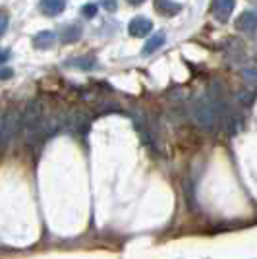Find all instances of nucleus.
I'll list each match as a JSON object with an SVG mask.
<instances>
[{
	"label": "nucleus",
	"instance_id": "nucleus-3",
	"mask_svg": "<svg viewBox=\"0 0 257 259\" xmlns=\"http://www.w3.org/2000/svg\"><path fill=\"white\" fill-rule=\"evenodd\" d=\"M153 29V22H151L149 18H143V16H138V18H134L132 22L128 23V33L132 37H147Z\"/></svg>",
	"mask_w": 257,
	"mask_h": 259
},
{
	"label": "nucleus",
	"instance_id": "nucleus-10",
	"mask_svg": "<svg viewBox=\"0 0 257 259\" xmlns=\"http://www.w3.org/2000/svg\"><path fill=\"white\" fill-rule=\"evenodd\" d=\"M79 39H81V27L79 25H68V27H64V31L60 33V41L64 45L75 43Z\"/></svg>",
	"mask_w": 257,
	"mask_h": 259
},
{
	"label": "nucleus",
	"instance_id": "nucleus-4",
	"mask_svg": "<svg viewBox=\"0 0 257 259\" xmlns=\"http://www.w3.org/2000/svg\"><path fill=\"white\" fill-rule=\"evenodd\" d=\"M66 8V0H39V10L47 18H54L62 14Z\"/></svg>",
	"mask_w": 257,
	"mask_h": 259
},
{
	"label": "nucleus",
	"instance_id": "nucleus-5",
	"mask_svg": "<svg viewBox=\"0 0 257 259\" xmlns=\"http://www.w3.org/2000/svg\"><path fill=\"white\" fill-rule=\"evenodd\" d=\"M236 27H238V31L253 33L257 29V12H251V10L244 12V14L236 20Z\"/></svg>",
	"mask_w": 257,
	"mask_h": 259
},
{
	"label": "nucleus",
	"instance_id": "nucleus-13",
	"mask_svg": "<svg viewBox=\"0 0 257 259\" xmlns=\"http://www.w3.org/2000/svg\"><path fill=\"white\" fill-rule=\"evenodd\" d=\"M101 4H103V8H105L107 12H114L118 8L116 0H101Z\"/></svg>",
	"mask_w": 257,
	"mask_h": 259
},
{
	"label": "nucleus",
	"instance_id": "nucleus-2",
	"mask_svg": "<svg viewBox=\"0 0 257 259\" xmlns=\"http://www.w3.org/2000/svg\"><path fill=\"white\" fill-rule=\"evenodd\" d=\"M211 8H213L215 20L221 23H226L236 8V0H213Z\"/></svg>",
	"mask_w": 257,
	"mask_h": 259
},
{
	"label": "nucleus",
	"instance_id": "nucleus-9",
	"mask_svg": "<svg viewBox=\"0 0 257 259\" xmlns=\"http://www.w3.org/2000/svg\"><path fill=\"white\" fill-rule=\"evenodd\" d=\"M66 66L81 70V72H89V70H95L97 68V60L93 56H77V58H70Z\"/></svg>",
	"mask_w": 257,
	"mask_h": 259
},
{
	"label": "nucleus",
	"instance_id": "nucleus-1",
	"mask_svg": "<svg viewBox=\"0 0 257 259\" xmlns=\"http://www.w3.org/2000/svg\"><path fill=\"white\" fill-rule=\"evenodd\" d=\"M18 126H20V114L16 110H10L6 114H0V149L16 134Z\"/></svg>",
	"mask_w": 257,
	"mask_h": 259
},
{
	"label": "nucleus",
	"instance_id": "nucleus-12",
	"mask_svg": "<svg viewBox=\"0 0 257 259\" xmlns=\"http://www.w3.org/2000/svg\"><path fill=\"white\" fill-rule=\"evenodd\" d=\"M8 23H10V18H8V14L0 10V37L6 33V29H8Z\"/></svg>",
	"mask_w": 257,
	"mask_h": 259
},
{
	"label": "nucleus",
	"instance_id": "nucleus-7",
	"mask_svg": "<svg viewBox=\"0 0 257 259\" xmlns=\"http://www.w3.org/2000/svg\"><path fill=\"white\" fill-rule=\"evenodd\" d=\"M164 41H166L164 33H153L149 39H147V43L143 45V49H141V54H143V56H149V54L157 53L161 47H164Z\"/></svg>",
	"mask_w": 257,
	"mask_h": 259
},
{
	"label": "nucleus",
	"instance_id": "nucleus-14",
	"mask_svg": "<svg viewBox=\"0 0 257 259\" xmlns=\"http://www.w3.org/2000/svg\"><path fill=\"white\" fill-rule=\"evenodd\" d=\"M12 76H14L12 68H0V79H10Z\"/></svg>",
	"mask_w": 257,
	"mask_h": 259
},
{
	"label": "nucleus",
	"instance_id": "nucleus-11",
	"mask_svg": "<svg viewBox=\"0 0 257 259\" xmlns=\"http://www.w3.org/2000/svg\"><path fill=\"white\" fill-rule=\"evenodd\" d=\"M97 12H99V6L93 4V2H89V4H83V6H81V16L87 18V20H93V18L97 16Z\"/></svg>",
	"mask_w": 257,
	"mask_h": 259
},
{
	"label": "nucleus",
	"instance_id": "nucleus-16",
	"mask_svg": "<svg viewBox=\"0 0 257 259\" xmlns=\"http://www.w3.org/2000/svg\"><path fill=\"white\" fill-rule=\"evenodd\" d=\"M130 4H134V6H140V4H143L145 0H128Z\"/></svg>",
	"mask_w": 257,
	"mask_h": 259
},
{
	"label": "nucleus",
	"instance_id": "nucleus-6",
	"mask_svg": "<svg viewBox=\"0 0 257 259\" xmlns=\"http://www.w3.org/2000/svg\"><path fill=\"white\" fill-rule=\"evenodd\" d=\"M56 33L51 31V29H45V31H39L35 37H33V47L35 49H51L54 43H56Z\"/></svg>",
	"mask_w": 257,
	"mask_h": 259
},
{
	"label": "nucleus",
	"instance_id": "nucleus-8",
	"mask_svg": "<svg viewBox=\"0 0 257 259\" xmlns=\"http://www.w3.org/2000/svg\"><path fill=\"white\" fill-rule=\"evenodd\" d=\"M155 10L162 14V16H176L178 12L182 10V6L178 4V2H174V0H155Z\"/></svg>",
	"mask_w": 257,
	"mask_h": 259
},
{
	"label": "nucleus",
	"instance_id": "nucleus-15",
	"mask_svg": "<svg viewBox=\"0 0 257 259\" xmlns=\"http://www.w3.org/2000/svg\"><path fill=\"white\" fill-rule=\"evenodd\" d=\"M10 56H12V53L8 51V49H6V51H0V66L4 64V62H8Z\"/></svg>",
	"mask_w": 257,
	"mask_h": 259
}]
</instances>
